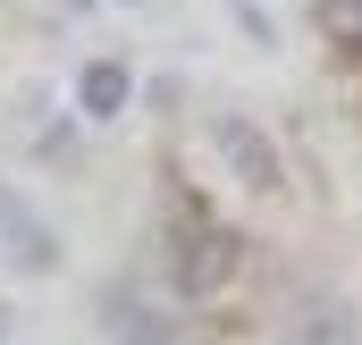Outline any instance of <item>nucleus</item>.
<instances>
[{
  "label": "nucleus",
  "mask_w": 362,
  "mask_h": 345,
  "mask_svg": "<svg viewBox=\"0 0 362 345\" xmlns=\"http://www.w3.org/2000/svg\"><path fill=\"white\" fill-rule=\"evenodd\" d=\"M236 261H245L236 228H219V219L177 228V286H185V295H219V286L236 278Z\"/></svg>",
  "instance_id": "f257e3e1"
},
{
  "label": "nucleus",
  "mask_w": 362,
  "mask_h": 345,
  "mask_svg": "<svg viewBox=\"0 0 362 345\" xmlns=\"http://www.w3.org/2000/svg\"><path fill=\"white\" fill-rule=\"evenodd\" d=\"M135 101V68L127 59H85V76H76V110L85 118H118Z\"/></svg>",
  "instance_id": "f03ea898"
},
{
  "label": "nucleus",
  "mask_w": 362,
  "mask_h": 345,
  "mask_svg": "<svg viewBox=\"0 0 362 345\" xmlns=\"http://www.w3.org/2000/svg\"><path fill=\"white\" fill-rule=\"evenodd\" d=\"M219 152H228V169L245 177V185H278V152L262 127H245V118H219Z\"/></svg>",
  "instance_id": "7ed1b4c3"
},
{
  "label": "nucleus",
  "mask_w": 362,
  "mask_h": 345,
  "mask_svg": "<svg viewBox=\"0 0 362 345\" xmlns=\"http://www.w3.org/2000/svg\"><path fill=\"white\" fill-rule=\"evenodd\" d=\"M0 261H17V269H42V261H51V236H42V219H34L17 194H0Z\"/></svg>",
  "instance_id": "20e7f679"
},
{
  "label": "nucleus",
  "mask_w": 362,
  "mask_h": 345,
  "mask_svg": "<svg viewBox=\"0 0 362 345\" xmlns=\"http://www.w3.org/2000/svg\"><path fill=\"white\" fill-rule=\"evenodd\" d=\"M320 34L337 51H362V0H320Z\"/></svg>",
  "instance_id": "39448f33"
},
{
  "label": "nucleus",
  "mask_w": 362,
  "mask_h": 345,
  "mask_svg": "<svg viewBox=\"0 0 362 345\" xmlns=\"http://www.w3.org/2000/svg\"><path fill=\"white\" fill-rule=\"evenodd\" d=\"M295 345H354V320H346L337 303H329V312H303V320H295Z\"/></svg>",
  "instance_id": "423d86ee"
},
{
  "label": "nucleus",
  "mask_w": 362,
  "mask_h": 345,
  "mask_svg": "<svg viewBox=\"0 0 362 345\" xmlns=\"http://www.w3.org/2000/svg\"><path fill=\"white\" fill-rule=\"evenodd\" d=\"M236 25H245L253 42H270V17H262V0H236Z\"/></svg>",
  "instance_id": "0eeeda50"
}]
</instances>
